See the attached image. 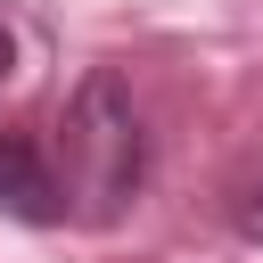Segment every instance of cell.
I'll use <instances>...</instances> for the list:
<instances>
[{
  "instance_id": "obj_1",
  "label": "cell",
  "mask_w": 263,
  "mask_h": 263,
  "mask_svg": "<svg viewBox=\"0 0 263 263\" xmlns=\"http://www.w3.org/2000/svg\"><path fill=\"white\" fill-rule=\"evenodd\" d=\"M140 181H148L140 107H132V90L99 66V74H82V90L66 99V132H58V189H66V214L107 230V222L132 214Z\"/></svg>"
},
{
  "instance_id": "obj_2",
  "label": "cell",
  "mask_w": 263,
  "mask_h": 263,
  "mask_svg": "<svg viewBox=\"0 0 263 263\" xmlns=\"http://www.w3.org/2000/svg\"><path fill=\"white\" fill-rule=\"evenodd\" d=\"M0 214L16 222H66V189H58V164L33 132H0Z\"/></svg>"
},
{
  "instance_id": "obj_3",
  "label": "cell",
  "mask_w": 263,
  "mask_h": 263,
  "mask_svg": "<svg viewBox=\"0 0 263 263\" xmlns=\"http://www.w3.org/2000/svg\"><path fill=\"white\" fill-rule=\"evenodd\" d=\"M230 222H238V238L263 247V173H247V181L230 189Z\"/></svg>"
},
{
  "instance_id": "obj_4",
  "label": "cell",
  "mask_w": 263,
  "mask_h": 263,
  "mask_svg": "<svg viewBox=\"0 0 263 263\" xmlns=\"http://www.w3.org/2000/svg\"><path fill=\"white\" fill-rule=\"evenodd\" d=\"M16 74V33H8V16H0V82Z\"/></svg>"
}]
</instances>
